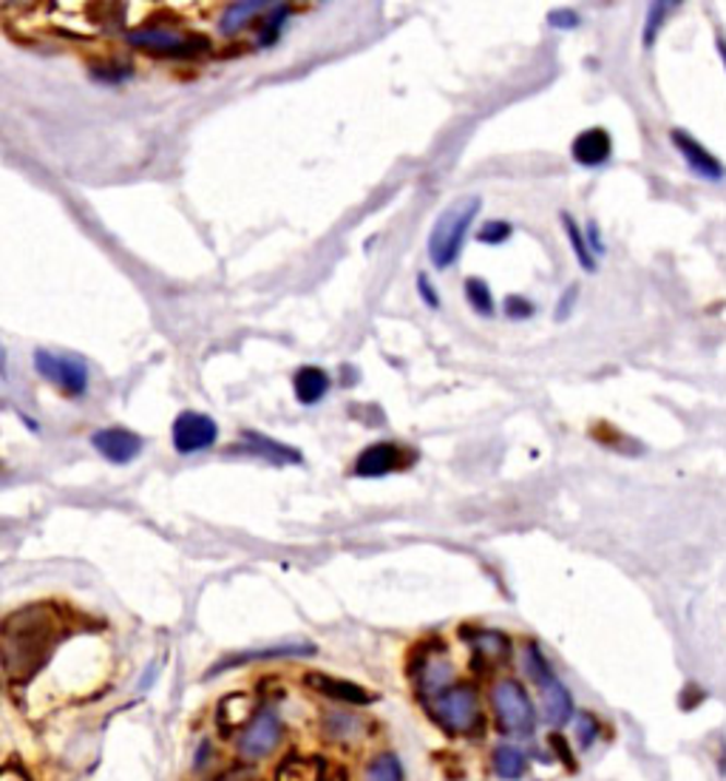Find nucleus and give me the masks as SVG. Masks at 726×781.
<instances>
[{
    "label": "nucleus",
    "instance_id": "1",
    "mask_svg": "<svg viewBox=\"0 0 726 781\" xmlns=\"http://www.w3.org/2000/svg\"><path fill=\"white\" fill-rule=\"evenodd\" d=\"M66 623L51 603H32L0 619V667L9 679H32L63 637Z\"/></svg>",
    "mask_w": 726,
    "mask_h": 781
},
{
    "label": "nucleus",
    "instance_id": "2",
    "mask_svg": "<svg viewBox=\"0 0 726 781\" xmlns=\"http://www.w3.org/2000/svg\"><path fill=\"white\" fill-rule=\"evenodd\" d=\"M480 197L466 193V197L454 199L452 205L440 213L429 234V259L435 268L445 270L457 262L460 253H463V245H466L468 230H472L474 220L480 216Z\"/></svg>",
    "mask_w": 726,
    "mask_h": 781
},
{
    "label": "nucleus",
    "instance_id": "3",
    "mask_svg": "<svg viewBox=\"0 0 726 781\" xmlns=\"http://www.w3.org/2000/svg\"><path fill=\"white\" fill-rule=\"evenodd\" d=\"M128 43L136 46L145 55L165 57V60H197V57L211 55V37L199 32H182L168 23H159V17L148 21L145 26H136L128 32Z\"/></svg>",
    "mask_w": 726,
    "mask_h": 781
},
{
    "label": "nucleus",
    "instance_id": "4",
    "mask_svg": "<svg viewBox=\"0 0 726 781\" xmlns=\"http://www.w3.org/2000/svg\"><path fill=\"white\" fill-rule=\"evenodd\" d=\"M522 660H525V671H528L536 690H539L545 722H548L550 727H564V724L573 719V713H576L571 690L564 688V682L559 679L554 665H550L548 656H545L543 648L536 646V642H528V646H525Z\"/></svg>",
    "mask_w": 726,
    "mask_h": 781
},
{
    "label": "nucleus",
    "instance_id": "5",
    "mask_svg": "<svg viewBox=\"0 0 726 781\" xmlns=\"http://www.w3.org/2000/svg\"><path fill=\"white\" fill-rule=\"evenodd\" d=\"M429 710L435 722L454 736H468L483 724V705L474 685H457L454 682L452 688H445L443 694L429 699Z\"/></svg>",
    "mask_w": 726,
    "mask_h": 781
},
{
    "label": "nucleus",
    "instance_id": "6",
    "mask_svg": "<svg viewBox=\"0 0 726 781\" xmlns=\"http://www.w3.org/2000/svg\"><path fill=\"white\" fill-rule=\"evenodd\" d=\"M491 708L497 713L502 733L528 738L536 727V708L531 694L520 679H500L491 688Z\"/></svg>",
    "mask_w": 726,
    "mask_h": 781
},
{
    "label": "nucleus",
    "instance_id": "7",
    "mask_svg": "<svg viewBox=\"0 0 726 781\" xmlns=\"http://www.w3.org/2000/svg\"><path fill=\"white\" fill-rule=\"evenodd\" d=\"M284 738V722L278 717V710L273 705H264L241 724V733L236 738V753L239 759L247 761V765H255V761L270 759Z\"/></svg>",
    "mask_w": 726,
    "mask_h": 781
},
{
    "label": "nucleus",
    "instance_id": "8",
    "mask_svg": "<svg viewBox=\"0 0 726 781\" xmlns=\"http://www.w3.org/2000/svg\"><path fill=\"white\" fill-rule=\"evenodd\" d=\"M417 463V452L397 440H378L369 443L364 452L355 458L353 475L355 477H386L392 472H406Z\"/></svg>",
    "mask_w": 726,
    "mask_h": 781
},
{
    "label": "nucleus",
    "instance_id": "9",
    "mask_svg": "<svg viewBox=\"0 0 726 781\" xmlns=\"http://www.w3.org/2000/svg\"><path fill=\"white\" fill-rule=\"evenodd\" d=\"M35 369L46 381L57 383L66 395H83L88 390V364L80 355H57L49 350H37Z\"/></svg>",
    "mask_w": 726,
    "mask_h": 781
},
{
    "label": "nucleus",
    "instance_id": "10",
    "mask_svg": "<svg viewBox=\"0 0 726 781\" xmlns=\"http://www.w3.org/2000/svg\"><path fill=\"white\" fill-rule=\"evenodd\" d=\"M670 142L673 149L681 154V159H685V165L690 168V174H695L699 179H706V182H721V179L726 177L724 163H721L713 151L706 149L704 142L695 140L690 131H685V128H673Z\"/></svg>",
    "mask_w": 726,
    "mask_h": 781
},
{
    "label": "nucleus",
    "instance_id": "11",
    "mask_svg": "<svg viewBox=\"0 0 726 781\" xmlns=\"http://www.w3.org/2000/svg\"><path fill=\"white\" fill-rule=\"evenodd\" d=\"M219 440V426L205 412H182L174 421V447L182 454H197L211 449Z\"/></svg>",
    "mask_w": 726,
    "mask_h": 781
},
{
    "label": "nucleus",
    "instance_id": "12",
    "mask_svg": "<svg viewBox=\"0 0 726 781\" xmlns=\"http://www.w3.org/2000/svg\"><path fill=\"white\" fill-rule=\"evenodd\" d=\"M92 443L108 463L114 466H126V463L136 461L142 452V438L131 429H122V426H106V429H97L92 435Z\"/></svg>",
    "mask_w": 726,
    "mask_h": 781
},
{
    "label": "nucleus",
    "instance_id": "13",
    "mask_svg": "<svg viewBox=\"0 0 726 781\" xmlns=\"http://www.w3.org/2000/svg\"><path fill=\"white\" fill-rule=\"evenodd\" d=\"M304 682L310 685L312 690H318L321 696H326L330 702H338V705H349V708H364V705H372L378 696L369 694L364 685H358V682H349V679H338V676H330V674H307L304 676Z\"/></svg>",
    "mask_w": 726,
    "mask_h": 781
},
{
    "label": "nucleus",
    "instance_id": "14",
    "mask_svg": "<svg viewBox=\"0 0 726 781\" xmlns=\"http://www.w3.org/2000/svg\"><path fill=\"white\" fill-rule=\"evenodd\" d=\"M454 685V665L452 660L445 656V646L435 648V651H426L420 656V671H417V690L426 696V699H435L438 694H443L445 688Z\"/></svg>",
    "mask_w": 726,
    "mask_h": 781
},
{
    "label": "nucleus",
    "instance_id": "15",
    "mask_svg": "<svg viewBox=\"0 0 726 781\" xmlns=\"http://www.w3.org/2000/svg\"><path fill=\"white\" fill-rule=\"evenodd\" d=\"M463 637L468 639V646L474 651V662H483V665H505L511 660V637L497 628H463Z\"/></svg>",
    "mask_w": 726,
    "mask_h": 781
},
{
    "label": "nucleus",
    "instance_id": "16",
    "mask_svg": "<svg viewBox=\"0 0 726 781\" xmlns=\"http://www.w3.org/2000/svg\"><path fill=\"white\" fill-rule=\"evenodd\" d=\"M316 653V646L312 642H284V646H270L261 648V651H245L236 653V656H227L219 665H213L207 671V676H216L222 671H230V667H241L250 665V662H275V660H301V656H312Z\"/></svg>",
    "mask_w": 726,
    "mask_h": 781
},
{
    "label": "nucleus",
    "instance_id": "17",
    "mask_svg": "<svg viewBox=\"0 0 726 781\" xmlns=\"http://www.w3.org/2000/svg\"><path fill=\"white\" fill-rule=\"evenodd\" d=\"M571 154L582 168H602L614 156V137L605 128H587L573 140Z\"/></svg>",
    "mask_w": 726,
    "mask_h": 781
},
{
    "label": "nucleus",
    "instance_id": "18",
    "mask_svg": "<svg viewBox=\"0 0 726 781\" xmlns=\"http://www.w3.org/2000/svg\"><path fill=\"white\" fill-rule=\"evenodd\" d=\"M245 452L255 454V458H261V461L273 463V466H296V463H301V452L293 447H287V443H282V440L267 438V435L261 433H245L241 435V447Z\"/></svg>",
    "mask_w": 726,
    "mask_h": 781
},
{
    "label": "nucleus",
    "instance_id": "19",
    "mask_svg": "<svg viewBox=\"0 0 726 781\" xmlns=\"http://www.w3.org/2000/svg\"><path fill=\"white\" fill-rule=\"evenodd\" d=\"M330 372L321 367H301L293 378V390H296L298 404L312 406L318 401H324V395L330 392Z\"/></svg>",
    "mask_w": 726,
    "mask_h": 781
},
{
    "label": "nucleus",
    "instance_id": "20",
    "mask_svg": "<svg viewBox=\"0 0 726 781\" xmlns=\"http://www.w3.org/2000/svg\"><path fill=\"white\" fill-rule=\"evenodd\" d=\"M270 7H273V3H267V0H245V3H230V7L225 9V14H222L219 32L222 35H236V32L247 28L253 21L264 17V14L270 12Z\"/></svg>",
    "mask_w": 726,
    "mask_h": 781
},
{
    "label": "nucleus",
    "instance_id": "21",
    "mask_svg": "<svg viewBox=\"0 0 726 781\" xmlns=\"http://www.w3.org/2000/svg\"><path fill=\"white\" fill-rule=\"evenodd\" d=\"M491 765H493V773L505 781H520L522 776L528 773V756H525L522 747L511 745V742L493 747Z\"/></svg>",
    "mask_w": 726,
    "mask_h": 781
},
{
    "label": "nucleus",
    "instance_id": "22",
    "mask_svg": "<svg viewBox=\"0 0 726 781\" xmlns=\"http://www.w3.org/2000/svg\"><path fill=\"white\" fill-rule=\"evenodd\" d=\"M324 731L335 742H355L364 736V719L353 710H332L324 717Z\"/></svg>",
    "mask_w": 726,
    "mask_h": 781
},
{
    "label": "nucleus",
    "instance_id": "23",
    "mask_svg": "<svg viewBox=\"0 0 726 781\" xmlns=\"http://www.w3.org/2000/svg\"><path fill=\"white\" fill-rule=\"evenodd\" d=\"M364 781H403V765L397 759V753L383 750L374 759H369Z\"/></svg>",
    "mask_w": 726,
    "mask_h": 781
},
{
    "label": "nucleus",
    "instance_id": "24",
    "mask_svg": "<svg viewBox=\"0 0 726 781\" xmlns=\"http://www.w3.org/2000/svg\"><path fill=\"white\" fill-rule=\"evenodd\" d=\"M562 227H564V236H568V241H571L573 256H576L579 264H582V270H587V273H596V256H593L591 248H587L585 234H582V227H579V222L573 220L571 213H562Z\"/></svg>",
    "mask_w": 726,
    "mask_h": 781
},
{
    "label": "nucleus",
    "instance_id": "25",
    "mask_svg": "<svg viewBox=\"0 0 726 781\" xmlns=\"http://www.w3.org/2000/svg\"><path fill=\"white\" fill-rule=\"evenodd\" d=\"M463 293H466V301L472 305V310L477 312V316H493V312H497L491 287H488L486 279L468 276L466 284H463Z\"/></svg>",
    "mask_w": 726,
    "mask_h": 781
},
{
    "label": "nucleus",
    "instance_id": "26",
    "mask_svg": "<svg viewBox=\"0 0 726 781\" xmlns=\"http://www.w3.org/2000/svg\"><path fill=\"white\" fill-rule=\"evenodd\" d=\"M293 14V7L289 3H273L270 12L261 17V28H259V46H273L278 40V32H282L284 21Z\"/></svg>",
    "mask_w": 726,
    "mask_h": 781
},
{
    "label": "nucleus",
    "instance_id": "27",
    "mask_svg": "<svg viewBox=\"0 0 726 781\" xmlns=\"http://www.w3.org/2000/svg\"><path fill=\"white\" fill-rule=\"evenodd\" d=\"M676 7L678 3H650L647 17H644V35H642V43L647 46V49L650 46H656L658 32L664 28V23L670 21V14Z\"/></svg>",
    "mask_w": 726,
    "mask_h": 781
},
{
    "label": "nucleus",
    "instance_id": "28",
    "mask_svg": "<svg viewBox=\"0 0 726 781\" xmlns=\"http://www.w3.org/2000/svg\"><path fill=\"white\" fill-rule=\"evenodd\" d=\"M573 727H576V747L579 750H591L602 736V722L593 717L591 710H579L573 713Z\"/></svg>",
    "mask_w": 726,
    "mask_h": 781
},
{
    "label": "nucleus",
    "instance_id": "29",
    "mask_svg": "<svg viewBox=\"0 0 726 781\" xmlns=\"http://www.w3.org/2000/svg\"><path fill=\"white\" fill-rule=\"evenodd\" d=\"M511 234H514V225L505 220H488L486 225L477 230V241H483V245H502V241L511 239Z\"/></svg>",
    "mask_w": 726,
    "mask_h": 781
},
{
    "label": "nucleus",
    "instance_id": "30",
    "mask_svg": "<svg viewBox=\"0 0 726 781\" xmlns=\"http://www.w3.org/2000/svg\"><path fill=\"white\" fill-rule=\"evenodd\" d=\"M502 312H505L511 321H528L536 312V305L525 296H508L505 301H502Z\"/></svg>",
    "mask_w": 726,
    "mask_h": 781
},
{
    "label": "nucleus",
    "instance_id": "31",
    "mask_svg": "<svg viewBox=\"0 0 726 781\" xmlns=\"http://www.w3.org/2000/svg\"><path fill=\"white\" fill-rule=\"evenodd\" d=\"M579 23H582V17H579V12H573V9H554V12L548 14V26L562 28V32L579 28Z\"/></svg>",
    "mask_w": 726,
    "mask_h": 781
},
{
    "label": "nucleus",
    "instance_id": "32",
    "mask_svg": "<svg viewBox=\"0 0 726 781\" xmlns=\"http://www.w3.org/2000/svg\"><path fill=\"white\" fill-rule=\"evenodd\" d=\"M417 296H420V301H424L429 310H438L440 307L438 291H435V284H431V279L426 276V273H420V276H417Z\"/></svg>",
    "mask_w": 726,
    "mask_h": 781
},
{
    "label": "nucleus",
    "instance_id": "33",
    "mask_svg": "<svg viewBox=\"0 0 726 781\" xmlns=\"http://www.w3.org/2000/svg\"><path fill=\"white\" fill-rule=\"evenodd\" d=\"M576 298H579V284H571V287L562 293V298H559V310L554 312V319L557 321L568 319V316L573 312V307H576Z\"/></svg>",
    "mask_w": 726,
    "mask_h": 781
},
{
    "label": "nucleus",
    "instance_id": "34",
    "mask_svg": "<svg viewBox=\"0 0 726 781\" xmlns=\"http://www.w3.org/2000/svg\"><path fill=\"white\" fill-rule=\"evenodd\" d=\"M207 781H255V770L253 767H230V770H225V773L219 776H211Z\"/></svg>",
    "mask_w": 726,
    "mask_h": 781
},
{
    "label": "nucleus",
    "instance_id": "35",
    "mask_svg": "<svg viewBox=\"0 0 726 781\" xmlns=\"http://www.w3.org/2000/svg\"><path fill=\"white\" fill-rule=\"evenodd\" d=\"M211 759H213V745L211 742H199V750L197 756H193V773H202V770H211Z\"/></svg>",
    "mask_w": 726,
    "mask_h": 781
},
{
    "label": "nucleus",
    "instance_id": "36",
    "mask_svg": "<svg viewBox=\"0 0 726 781\" xmlns=\"http://www.w3.org/2000/svg\"><path fill=\"white\" fill-rule=\"evenodd\" d=\"M582 234H585L587 248H591L593 256H596V253H605V241H602L599 225H596V222H587V227H585V230H582Z\"/></svg>",
    "mask_w": 726,
    "mask_h": 781
},
{
    "label": "nucleus",
    "instance_id": "37",
    "mask_svg": "<svg viewBox=\"0 0 726 781\" xmlns=\"http://www.w3.org/2000/svg\"><path fill=\"white\" fill-rule=\"evenodd\" d=\"M715 49H718L721 63H724V69H726V40H724V37H718V40H715Z\"/></svg>",
    "mask_w": 726,
    "mask_h": 781
},
{
    "label": "nucleus",
    "instance_id": "38",
    "mask_svg": "<svg viewBox=\"0 0 726 781\" xmlns=\"http://www.w3.org/2000/svg\"><path fill=\"white\" fill-rule=\"evenodd\" d=\"M154 676H156V665H151L148 674H145V679H142V690L151 688V682H154Z\"/></svg>",
    "mask_w": 726,
    "mask_h": 781
}]
</instances>
